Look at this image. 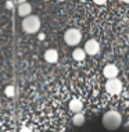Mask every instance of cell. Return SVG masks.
I'll return each mask as SVG.
<instances>
[{
	"mask_svg": "<svg viewBox=\"0 0 129 132\" xmlns=\"http://www.w3.org/2000/svg\"><path fill=\"white\" fill-rule=\"evenodd\" d=\"M45 61L49 64H54L58 61V52L56 49H47L45 52Z\"/></svg>",
	"mask_w": 129,
	"mask_h": 132,
	"instance_id": "52a82bcc",
	"label": "cell"
},
{
	"mask_svg": "<svg viewBox=\"0 0 129 132\" xmlns=\"http://www.w3.org/2000/svg\"><path fill=\"white\" fill-rule=\"evenodd\" d=\"M122 2H124V3H128V4H129V0H122Z\"/></svg>",
	"mask_w": 129,
	"mask_h": 132,
	"instance_id": "e0dca14e",
	"label": "cell"
},
{
	"mask_svg": "<svg viewBox=\"0 0 129 132\" xmlns=\"http://www.w3.org/2000/svg\"><path fill=\"white\" fill-rule=\"evenodd\" d=\"M22 29L25 34H36L40 29V20L38 15H28L22 20Z\"/></svg>",
	"mask_w": 129,
	"mask_h": 132,
	"instance_id": "7a4b0ae2",
	"label": "cell"
},
{
	"mask_svg": "<svg viewBox=\"0 0 129 132\" xmlns=\"http://www.w3.org/2000/svg\"><path fill=\"white\" fill-rule=\"evenodd\" d=\"M106 90L110 95H119L122 92V82L118 78H110L106 82Z\"/></svg>",
	"mask_w": 129,
	"mask_h": 132,
	"instance_id": "277c9868",
	"label": "cell"
},
{
	"mask_svg": "<svg viewBox=\"0 0 129 132\" xmlns=\"http://www.w3.org/2000/svg\"><path fill=\"white\" fill-rule=\"evenodd\" d=\"M68 107H70V110L74 114L75 113H81L82 109H83V103H82L79 99H72V100L70 102V104H68Z\"/></svg>",
	"mask_w": 129,
	"mask_h": 132,
	"instance_id": "9c48e42d",
	"label": "cell"
},
{
	"mask_svg": "<svg viewBox=\"0 0 129 132\" xmlns=\"http://www.w3.org/2000/svg\"><path fill=\"white\" fill-rule=\"evenodd\" d=\"M17 13H18L20 17H28L32 14V6L29 4L28 2H24L21 3V4H18V7H17Z\"/></svg>",
	"mask_w": 129,
	"mask_h": 132,
	"instance_id": "8992f818",
	"label": "cell"
},
{
	"mask_svg": "<svg viewBox=\"0 0 129 132\" xmlns=\"http://www.w3.org/2000/svg\"><path fill=\"white\" fill-rule=\"evenodd\" d=\"M103 74H104V77L107 79H110V78H117V75H118L117 65H114V64H107L104 67V70H103Z\"/></svg>",
	"mask_w": 129,
	"mask_h": 132,
	"instance_id": "ba28073f",
	"label": "cell"
},
{
	"mask_svg": "<svg viewBox=\"0 0 129 132\" xmlns=\"http://www.w3.org/2000/svg\"><path fill=\"white\" fill-rule=\"evenodd\" d=\"M93 2H94L96 4H99V6H103V4L107 3V0H93Z\"/></svg>",
	"mask_w": 129,
	"mask_h": 132,
	"instance_id": "4fadbf2b",
	"label": "cell"
},
{
	"mask_svg": "<svg viewBox=\"0 0 129 132\" xmlns=\"http://www.w3.org/2000/svg\"><path fill=\"white\" fill-rule=\"evenodd\" d=\"M86 56H88V54H86L85 50H83V49H81V47H76L72 52V57H74L75 61H83Z\"/></svg>",
	"mask_w": 129,
	"mask_h": 132,
	"instance_id": "8fae6325",
	"label": "cell"
},
{
	"mask_svg": "<svg viewBox=\"0 0 129 132\" xmlns=\"http://www.w3.org/2000/svg\"><path fill=\"white\" fill-rule=\"evenodd\" d=\"M57 2H65V0H57Z\"/></svg>",
	"mask_w": 129,
	"mask_h": 132,
	"instance_id": "ac0fdd59",
	"label": "cell"
},
{
	"mask_svg": "<svg viewBox=\"0 0 129 132\" xmlns=\"http://www.w3.org/2000/svg\"><path fill=\"white\" fill-rule=\"evenodd\" d=\"M81 40H82V34L76 28H70L64 34V42L68 46H76Z\"/></svg>",
	"mask_w": 129,
	"mask_h": 132,
	"instance_id": "3957f363",
	"label": "cell"
},
{
	"mask_svg": "<svg viewBox=\"0 0 129 132\" xmlns=\"http://www.w3.org/2000/svg\"><path fill=\"white\" fill-rule=\"evenodd\" d=\"M83 50H85L86 54H89V56H96L100 50V45H99V42L96 40V39H89V40L85 43Z\"/></svg>",
	"mask_w": 129,
	"mask_h": 132,
	"instance_id": "5b68a950",
	"label": "cell"
},
{
	"mask_svg": "<svg viewBox=\"0 0 129 132\" xmlns=\"http://www.w3.org/2000/svg\"><path fill=\"white\" fill-rule=\"evenodd\" d=\"M4 93L7 97H14V95H15V88L13 86V85H8V86H6L4 89Z\"/></svg>",
	"mask_w": 129,
	"mask_h": 132,
	"instance_id": "7c38bea8",
	"label": "cell"
},
{
	"mask_svg": "<svg viewBox=\"0 0 129 132\" xmlns=\"http://www.w3.org/2000/svg\"><path fill=\"white\" fill-rule=\"evenodd\" d=\"M101 124L106 129L115 131L121 127V124H122V116L118 111H115V110H110V111L104 113V116H103V118H101Z\"/></svg>",
	"mask_w": 129,
	"mask_h": 132,
	"instance_id": "6da1fadb",
	"label": "cell"
},
{
	"mask_svg": "<svg viewBox=\"0 0 129 132\" xmlns=\"http://www.w3.org/2000/svg\"><path fill=\"white\" fill-rule=\"evenodd\" d=\"M20 132H32V129H31V128H28V127H22L20 129Z\"/></svg>",
	"mask_w": 129,
	"mask_h": 132,
	"instance_id": "5bb4252c",
	"label": "cell"
},
{
	"mask_svg": "<svg viewBox=\"0 0 129 132\" xmlns=\"http://www.w3.org/2000/svg\"><path fill=\"white\" fill-rule=\"evenodd\" d=\"M43 2H50V0H43Z\"/></svg>",
	"mask_w": 129,
	"mask_h": 132,
	"instance_id": "d6986e66",
	"label": "cell"
},
{
	"mask_svg": "<svg viewBox=\"0 0 129 132\" xmlns=\"http://www.w3.org/2000/svg\"><path fill=\"white\" fill-rule=\"evenodd\" d=\"M7 9H10V10H11V9H13V3L7 2Z\"/></svg>",
	"mask_w": 129,
	"mask_h": 132,
	"instance_id": "2e32d148",
	"label": "cell"
},
{
	"mask_svg": "<svg viewBox=\"0 0 129 132\" xmlns=\"http://www.w3.org/2000/svg\"><path fill=\"white\" fill-rule=\"evenodd\" d=\"M85 121H86V118H85V116L82 113H75L74 114V117H72V124L75 127H82L85 124Z\"/></svg>",
	"mask_w": 129,
	"mask_h": 132,
	"instance_id": "30bf717a",
	"label": "cell"
},
{
	"mask_svg": "<svg viewBox=\"0 0 129 132\" xmlns=\"http://www.w3.org/2000/svg\"><path fill=\"white\" fill-rule=\"evenodd\" d=\"M14 2H15L17 4H21V3H24V2H28V0H14Z\"/></svg>",
	"mask_w": 129,
	"mask_h": 132,
	"instance_id": "9a60e30c",
	"label": "cell"
}]
</instances>
